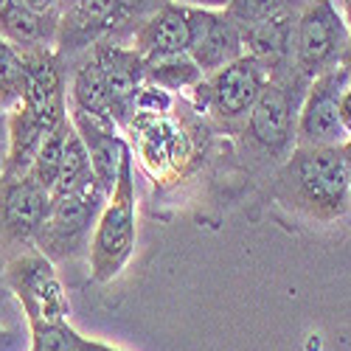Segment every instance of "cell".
I'll list each match as a JSON object with an SVG mask.
<instances>
[{
  "instance_id": "1",
  "label": "cell",
  "mask_w": 351,
  "mask_h": 351,
  "mask_svg": "<svg viewBox=\"0 0 351 351\" xmlns=\"http://www.w3.org/2000/svg\"><path fill=\"white\" fill-rule=\"evenodd\" d=\"M351 163L340 146L298 143L278 171L276 194L284 206L315 219H337L348 211Z\"/></svg>"
},
{
  "instance_id": "2",
  "label": "cell",
  "mask_w": 351,
  "mask_h": 351,
  "mask_svg": "<svg viewBox=\"0 0 351 351\" xmlns=\"http://www.w3.org/2000/svg\"><path fill=\"white\" fill-rule=\"evenodd\" d=\"M132 250H135V178H132V152L127 146L119 169V180H115V189L110 191L99 214L90 247H87L93 281L101 284L112 281L124 270Z\"/></svg>"
},
{
  "instance_id": "3",
  "label": "cell",
  "mask_w": 351,
  "mask_h": 351,
  "mask_svg": "<svg viewBox=\"0 0 351 351\" xmlns=\"http://www.w3.org/2000/svg\"><path fill=\"white\" fill-rule=\"evenodd\" d=\"M104 202H107V194L93 178L71 191L51 194L48 217L34 237L37 250L45 258H51L53 265L84 253L90 247V237L96 230Z\"/></svg>"
},
{
  "instance_id": "4",
  "label": "cell",
  "mask_w": 351,
  "mask_h": 351,
  "mask_svg": "<svg viewBox=\"0 0 351 351\" xmlns=\"http://www.w3.org/2000/svg\"><path fill=\"white\" fill-rule=\"evenodd\" d=\"M348 40V25L332 0H309L301 6L295 23V51H292L295 71L312 82L337 68Z\"/></svg>"
},
{
  "instance_id": "5",
  "label": "cell",
  "mask_w": 351,
  "mask_h": 351,
  "mask_svg": "<svg viewBox=\"0 0 351 351\" xmlns=\"http://www.w3.org/2000/svg\"><path fill=\"white\" fill-rule=\"evenodd\" d=\"M9 289L20 301L28 326L32 324H56V320H68L71 304L65 295L62 281L56 278L53 261L45 258L40 250L14 258L3 273Z\"/></svg>"
},
{
  "instance_id": "6",
  "label": "cell",
  "mask_w": 351,
  "mask_h": 351,
  "mask_svg": "<svg viewBox=\"0 0 351 351\" xmlns=\"http://www.w3.org/2000/svg\"><path fill=\"white\" fill-rule=\"evenodd\" d=\"M265 84H267V71L250 53H245L237 62L202 76V82L191 87V90L197 93V104L211 110L217 119L239 121L247 119V112Z\"/></svg>"
},
{
  "instance_id": "7",
  "label": "cell",
  "mask_w": 351,
  "mask_h": 351,
  "mask_svg": "<svg viewBox=\"0 0 351 351\" xmlns=\"http://www.w3.org/2000/svg\"><path fill=\"white\" fill-rule=\"evenodd\" d=\"M348 87V73L337 65L312 79L298 110L295 138L309 146H340L348 132L340 121V99Z\"/></svg>"
},
{
  "instance_id": "8",
  "label": "cell",
  "mask_w": 351,
  "mask_h": 351,
  "mask_svg": "<svg viewBox=\"0 0 351 351\" xmlns=\"http://www.w3.org/2000/svg\"><path fill=\"white\" fill-rule=\"evenodd\" d=\"M295 79H304L301 73H295ZM292 76L287 79H267V84L261 87L258 99L253 101L250 112H247V130L250 138L265 146L267 152H287L292 138H295V124H298V93L292 90Z\"/></svg>"
},
{
  "instance_id": "9",
  "label": "cell",
  "mask_w": 351,
  "mask_h": 351,
  "mask_svg": "<svg viewBox=\"0 0 351 351\" xmlns=\"http://www.w3.org/2000/svg\"><path fill=\"white\" fill-rule=\"evenodd\" d=\"M23 53V107L45 127L53 130L68 119L65 104V76L60 62L48 48H25Z\"/></svg>"
},
{
  "instance_id": "10",
  "label": "cell",
  "mask_w": 351,
  "mask_h": 351,
  "mask_svg": "<svg viewBox=\"0 0 351 351\" xmlns=\"http://www.w3.org/2000/svg\"><path fill=\"white\" fill-rule=\"evenodd\" d=\"M186 9L191 28L189 53L202 71V76L245 56L242 28L225 14V9H197V6H186Z\"/></svg>"
},
{
  "instance_id": "11",
  "label": "cell",
  "mask_w": 351,
  "mask_h": 351,
  "mask_svg": "<svg viewBox=\"0 0 351 351\" xmlns=\"http://www.w3.org/2000/svg\"><path fill=\"white\" fill-rule=\"evenodd\" d=\"M93 60L104 73L110 119L127 130L135 115V96L143 84V56L135 48H124L119 43H96Z\"/></svg>"
},
{
  "instance_id": "12",
  "label": "cell",
  "mask_w": 351,
  "mask_h": 351,
  "mask_svg": "<svg viewBox=\"0 0 351 351\" xmlns=\"http://www.w3.org/2000/svg\"><path fill=\"white\" fill-rule=\"evenodd\" d=\"M51 208V191L34 178H0V230L17 242H34Z\"/></svg>"
},
{
  "instance_id": "13",
  "label": "cell",
  "mask_w": 351,
  "mask_h": 351,
  "mask_svg": "<svg viewBox=\"0 0 351 351\" xmlns=\"http://www.w3.org/2000/svg\"><path fill=\"white\" fill-rule=\"evenodd\" d=\"M298 12H284L278 17L261 20L256 25L242 28V40H245V53H250L253 60L267 71V79L278 82L287 79L295 71L292 62V51H295V23Z\"/></svg>"
},
{
  "instance_id": "14",
  "label": "cell",
  "mask_w": 351,
  "mask_h": 351,
  "mask_svg": "<svg viewBox=\"0 0 351 351\" xmlns=\"http://www.w3.org/2000/svg\"><path fill=\"white\" fill-rule=\"evenodd\" d=\"M191 43L189 28V9L174 3H163L158 12L143 17V23L135 28V51L143 60H158L169 53H186Z\"/></svg>"
},
{
  "instance_id": "15",
  "label": "cell",
  "mask_w": 351,
  "mask_h": 351,
  "mask_svg": "<svg viewBox=\"0 0 351 351\" xmlns=\"http://www.w3.org/2000/svg\"><path fill=\"white\" fill-rule=\"evenodd\" d=\"M127 17L121 14L119 0H76L73 9L62 17L56 40L62 48H84L90 43H99L101 37L112 34L119 25H124Z\"/></svg>"
},
{
  "instance_id": "16",
  "label": "cell",
  "mask_w": 351,
  "mask_h": 351,
  "mask_svg": "<svg viewBox=\"0 0 351 351\" xmlns=\"http://www.w3.org/2000/svg\"><path fill=\"white\" fill-rule=\"evenodd\" d=\"M9 149H6V163L0 178L14 180V178H28L37 158V149L43 143V135L48 132L32 112L23 104L12 107L9 112Z\"/></svg>"
},
{
  "instance_id": "17",
  "label": "cell",
  "mask_w": 351,
  "mask_h": 351,
  "mask_svg": "<svg viewBox=\"0 0 351 351\" xmlns=\"http://www.w3.org/2000/svg\"><path fill=\"white\" fill-rule=\"evenodd\" d=\"M60 34V20L40 17L20 6L17 0H6L0 6V37L9 40L14 48H45Z\"/></svg>"
},
{
  "instance_id": "18",
  "label": "cell",
  "mask_w": 351,
  "mask_h": 351,
  "mask_svg": "<svg viewBox=\"0 0 351 351\" xmlns=\"http://www.w3.org/2000/svg\"><path fill=\"white\" fill-rule=\"evenodd\" d=\"M143 82L158 84L163 90H191L202 82V71L191 53H169L158 60H143Z\"/></svg>"
},
{
  "instance_id": "19",
  "label": "cell",
  "mask_w": 351,
  "mask_h": 351,
  "mask_svg": "<svg viewBox=\"0 0 351 351\" xmlns=\"http://www.w3.org/2000/svg\"><path fill=\"white\" fill-rule=\"evenodd\" d=\"M71 99L73 107L79 110H90V112H104L110 115V99H107V84H104V73L99 68V62L93 60H84L71 82Z\"/></svg>"
},
{
  "instance_id": "20",
  "label": "cell",
  "mask_w": 351,
  "mask_h": 351,
  "mask_svg": "<svg viewBox=\"0 0 351 351\" xmlns=\"http://www.w3.org/2000/svg\"><path fill=\"white\" fill-rule=\"evenodd\" d=\"M93 178V169H90V152L82 141V135L73 130V124L68 127L65 135V149H62V166H60V178H56V186L51 194H62L71 191L76 186H82L84 180Z\"/></svg>"
},
{
  "instance_id": "21",
  "label": "cell",
  "mask_w": 351,
  "mask_h": 351,
  "mask_svg": "<svg viewBox=\"0 0 351 351\" xmlns=\"http://www.w3.org/2000/svg\"><path fill=\"white\" fill-rule=\"evenodd\" d=\"M68 127H71V119H65L60 127H53L43 135V143L37 149V158H34V166H32V174L45 191H53L56 186V178H60V166H62V149H65V135H68Z\"/></svg>"
},
{
  "instance_id": "22",
  "label": "cell",
  "mask_w": 351,
  "mask_h": 351,
  "mask_svg": "<svg viewBox=\"0 0 351 351\" xmlns=\"http://www.w3.org/2000/svg\"><path fill=\"white\" fill-rule=\"evenodd\" d=\"M23 53L9 40L0 37V104L9 112L23 101Z\"/></svg>"
},
{
  "instance_id": "23",
  "label": "cell",
  "mask_w": 351,
  "mask_h": 351,
  "mask_svg": "<svg viewBox=\"0 0 351 351\" xmlns=\"http://www.w3.org/2000/svg\"><path fill=\"white\" fill-rule=\"evenodd\" d=\"M301 6H304V0H230L225 6V14L239 28H247L261 20L278 17L284 12H295Z\"/></svg>"
},
{
  "instance_id": "24",
  "label": "cell",
  "mask_w": 351,
  "mask_h": 351,
  "mask_svg": "<svg viewBox=\"0 0 351 351\" xmlns=\"http://www.w3.org/2000/svg\"><path fill=\"white\" fill-rule=\"evenodd\" d=\"M32 343L28 351H79L82 335L68 324V320H56V324H32Z\"/></svg>"
},
{
  "instance_id": "25",
  "label": "cell",
  "mask_w": 351,
  "mask_h": 351,
  "mask_svg": "<svg viewBox=\"0 0 351 351\" xmlns=\"http://www.w3.org/2000/svg\"><path fill=\"white\" fill-rule=\"evenodd\" d=\"M171 107V96L169 90H163V87L158 84H149L143 82L141 90L135 96V115H149V119H160L163 112H169Z\"/></svg>"
},
{
  "instance_id": "26",
  "label": "cell",
  "mask_w": 351,
  "mask_h": 351,
  "mask_svg": "<svg viewBox=\"0 0 351 351\" xmlns=\"http://www.w3.org/2000/svg\"><path fill=\"white\" fill-rule=\"evenodd\" d=\"M163 3H169V0H119L121 14H124L127 20H132V17H149V14L158 12Z\"/></svg>"
},
{
  "instance_id": "27",
  "label": "cell",
  "mask_w": 351,
  "mask_h": 351,
  "mask_svg": "<svg viewBox=\"0 0 351 351\" xmlns=\"http://www.w3.org/2000/svg\"><path fill=\"white\" fill-rule=\"evenodd\" d=\"M20 6H25L28 12H34L40 17H51V20H60V0H17Z\"/></svg>"
},
{
  "instance_id": "28",
  "label": "cell",
  "mask_w": 351,
  "mask_h": 351,
  "mask_svg": "<svg viewBox=\"0 0 351 351\" xmlns=\"http://www.w3.org/2000/svg\"><path fill=\"white\" fill-rule=\"evenodd\" d=\"M0 351H23V335L14 329H0Z\"/></svg>"
},
{
  "instance_id": "29",
  "label": "cell",
  "mask_w": 351,
  "mask_h": 351,
  "mask_svg": "<svg viewBox=\"0 0 351 351\" xmlns=\"http://www.w3.org/2000/svg\"><path fill=\"white\" fill-rule=\"evenodd\" d=\"M6 149H9V115H6V110H0V174H3Z\"/></svg>"
},
{
  "instance_id": "30",
  "label": "cell",
  "mask_w": 351,
  "mask_h": 351,
  "mask_svg": "<svg viewBox=\"0 0 351 351\" xmlns=\"http://www.w3.org/2000/svg\"><path fill=\"white\" fill-rule=\"evenodd\" d=\"M180 6H197V9H225L230 0H174Z\"/></svg>"
},
{
  "instance_id": "31",
  "label": "cell",
  "mask_w": 351,
  "mask_h": 351,
  "mask_svg": "<svg viewBox=\"0 0 351 351\" xmlns=\"http://www.w3.org/2000/svg\"><path fill=\"white\" fill-rule=\"evenodd\" d=\"M79 351H121L110 343H101V340H90V337H82L79 340Z\"/></svg>"
},
{
  "instance_id": "32",
  "label": "cell",
  "mask_w": 351,
  "mask_h": 351,
  "mask_svg": "<svg viewBox=\"0 0 351 351\" xmlns=\"http://www.w3.org/2000/svg\"><path fill=\"white\" fill-rule=\"evenodd\" d=\"M346 25H348V34H351V0H346Z\"/></svg>"
},
{
  "instance_id": "33",
  "label": "cell",
  "mask_w": 351,
  "mask_h": 351,
  "mask_svg": "<svg viewBox=\"0 0 351 351\" xmlns=\"http://www.w3.org/2000/svg\"><path fill=\"white\" fill-rule=\"evenodd\" d=\"M343 152H346V158H348V163H351V135L343 141Z\"/></svg>"
},
{
  "instance_id": "34",
  "label": "cell",
  "mask_w": 351,
  "mask_h": 351,
  "mask_svg": "<svg viewBox=\"0 0 351 351\" xmlns=\"http://www.w3.org/2000/svg\"><path fill=\"white\" fill-rule=\"evenodd\" d=\"M348 211H351V186H348Z\"/></svg>"
},
{
  "instance_id": "35",
  "label": "cell",
  "mask_w": 351,
  "mask_h": 351,
  "mask_svg": "<svg viewBox=\"0 0 351 351\" xmlns=\"http://www.w3.org/2000/svg\"><path fill=\"white\" fill-rule=\"evenodd\" d=\"M3 3H6V0H0V6H3Z\"/></svg>"
},
{
  "instance_id": "36",
  "label": "cell",
  "mask_w": 351,
  "mask_h": 351,
  "mask_svg": "<svg viewBox=\"0 0 351 351\" xmlns=\"http://www.w3.org/2000/svg\"><path fill=\"white\" fill-rule=\"evenodd\" d=\"M0 110H3V104H0Z\"/></svg>"
}]
</instances>
